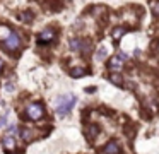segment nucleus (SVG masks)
<instances>
[{"instance_id":"nucleus-14","label":"nucleus","mask_w":159,"mask_h":154,"mask_svg":"<svg viewBox=\"0 0 159 154\" xmlns=\"http://www.w3.org/2000/svg\"><path fill=\"white\" fill-rule=\"evenodd\" d=\"M21 137L24 139V140H31L33 139V130H29V128H22L21 130Z\"/></svg>"},{"instance_id":"nucleus-8","label":"nucleus","mask_w":159,"mask_h":154,"mask_svg":"<svg viewBox=\"0 0 159 154\" xmlns=\"http://www.w3.org/2000/svg\"><path fill=\"white\" fill-rule=\"evenodd\" d=\"M14 147H16L14 137H12V135H7V137L4 139V149H5V151H14Z\"/></svg>"},{"instance_id":"nucleus-6","label":"nucleus","mask_w":159,"mask_h":154,"mask_svg":"<svg viewBox=\"0 0 159 154\" xmlns=\"http://www.w3.org/2000/svg\"><path fill=\"white\" fill-rule=\"evenodd\" d=\"M55 36H57L55 29L48 27V29H45V31L39 33V36H38V41H39V43H51L53 39H55Z\"/></svg>"},{"instance_id":"nucleus-20","label":"nucleus","mask_w":159,"mask_h":154,"mask_svg":"<svg viewBox=\"0 0 159 154\" xmlns=\"http://www.w3.org/2000/svg\"><path fill=\"white\" fill-rule=\"evenodd\" d=\"M7 117H9V113H4V115L0 117V127H5V123H7Z\"/></svg>"},{"instance_id":"nucleus-4","label":"nucleus","mask_w":159,"mask_h":154,"mask_svg":"<svg viewBox=\"0 0 159 154\" xmlns=\"http://www.w3.org/2000/svg\"><path fill=\"white\" fill-rule=\"evenodd\" d=\"M70 50L87 53V52L91 50V43L89 41H84V39H79V38H74V39H70Z\"/></svg>"},{"instance_id":"nucleus-15","label":"nucleus","mask_w":159,"mask_h":154,"mask_svg":"<svg viewBox=\"0 0 159 154\" xmlns=\"http://www.w3.org/2000/svg\"><path fill=\"white\" fill-rule=\"evenodd\" d=\"M106 55H108V50H106L104 46H101L99 50H98V53H96V58H98V60H103Z\"/></svg>"},{"instance_id":"nucleus-7","label":"nucleus","mask_w":159,"mask_h":154,"mask_svg":"<svg viewBox=\"0 0 159 154\" xmlns=\"http://www.w3.org/2000/svg\"><path fill=\"white\" fill-rule=\"evenodd\" d=\"M104 154H120V146L117 140H110L104 146Z\"/></svg>"},{"instance_id":"nucleus-23","label":"nucleus","mask_w":159,"mask_h":154,"mask_svg":"<svg viewBox=\"0 0 159 154\" xmlns=\"http://www.w3.org/2000/svg\"><path fill=\"white\" fill-rule=\"evenodd\" d=\"M157 52H159V41H157Z\"/></svg>"},{"instance_id":"nucleus-22","label":"nucleus","mask_w":159,"mask_h":154,"mask_svg":"<svg viewBox=\"0 0 159 154\" xmlns=\"http://www.w3.org/2000/svg\"><path fill=\"white\" fill-rule=\"evenodd\" d=\"M2 65H4V64H2V60H0V70H2Z\"/></svg>"},{"instance_id":"nucleus-1","label":"nucleus","mask_w":159,"mask_h":154,"mask_svg":"<svg viewBox=\"0 0 159 154\" xmlns=\"http://www.w3.org/2000/svg\"><path fill=\"white\" fill-rule=\"evenodd\" d=\"M75 96L74 94H64V96H58L57 98V101H55V110H57V113H58L60 117H65L67 113L74 108L75 105Z\"/></svg>"},{"instance_id":"nucleus-13","label":"nucleus","mask_w":159,"mask_h":154,"mask_svg":"<svg viewBox=\"0 0 159 154\" xmlns=\"http://www.w3.org/2000/svg\"><path fill=\"white\" fill-rule=\"evenodd\" d=\"M110 80H111L113 84H117V86H122L123 84V79H122V75H120V74H111V75H110Z\"/></svg>"},{"instance_id":"nucleus-18","label":"nucleus","mask_w":159,"mask_h":154,"mask_svg":"<svg viewBox=\"0 0 159 154\" xmlns=\"http://www.w3.org/2000/svg\"><path fill=\"white\" fill-rule=\"evenodd\" d=\"M31 16H33L31 12H24V14H21V19H22V21H27V22H29L33 19Z\"/></svg>"},{"instance_id":"nucleus-5","label":"nucleus","mask_w":159,"mask_h":154,"mask_svg":"<svg viewBox=\"0 0 159 154\" xmlns=\"http://www.w3.org/2000/svg\"><path fill=\"white\" fill-rule=\"evenodd\" d=\"M125 62H127V55L123 53V52H120L118 55H115V57L110 60V64H108V65H110V69H111V70H120Z\"/></svg>"},{"instance_id":"nucleus-2","label":"nucleus","mask_w":159,"mask_h":154,"mask_svg":"<svg viewBox=\"0 0 159 154\" xmlns=\"http://www.w3.org/2000/svg\"><path fill=\"white\" fill-rule=\"evenodd\" d=\"M43 115H45V108H43L41 103H31V105L26 108V117L29 118V120H33V122L39 120Z\"/></svg>"},{"instance_id":"nucleus-10","label":"nucleus","mask_w":159,"mask_h":154,"mask_svg":"<svg viewBox=\"0 0 159 154\" xmlns=\"http://www.w3.org/2000/svg\"><path fill=\"white\" fill-rule=\"evenodd\" d=\"M98 132H99L98 125H89V128L86 130V135H87V139H94L98 135Z\"/></svg>"},{"instance_id":"nucleus-9","label":"nucleus","mask_w":159,"mask_h":154,"mask_svg":"<svg viewBox=\"0 0 159 154\" xmlns=\"http://www.w3.org/2000/svg\"><path fill=\"white\" fill-rule=\"evenodd\" d=\"M11 34H12V29L9 26H0V41H2V43L5 41Z\"/></svg>"},{"instance_id":"nucleus-16","label":"nucleus","mask_w":159,"mask_h":154,"mask_svg":"<svg viewBox=\"0 0 159 154\" xmlns=\"http://www.w3.org/2000/svg\"><path fill=\"white\" fill-rule=\"evenodd\" d=\"M14 89H16V82H14V80H7L5 82V91L7 93H12Z\"/></svg>"},{"instance_id":"nucleus-17","label":"nucleus","mask_w":159,"mask_h":154,"mask_svg":"<svg viewBox=\"0 0 159 154\" xmlns=\"http://www.w3.org/2000/svg\"><path fill=\"white\" fill-rule=\"evenodd\" d=\"M125 134H127L128 137H133V135H135V125H128V127L125 128Z\"/></svg>"},{"instance_id":"nucleus-19","label":"nucleus","mask_w":159,"mask_h":154,"mask_svg":"<svg viewBox=\"0 0 159 154\" xmlns=\"http://www.w3.org/2000/svg\"><path fill=\"white\" fill-rule=\"evenodd\" d=\"M152 14H154L156 17H159V2L152 4Z\"/></svg>"},{"instance_id":"nucleus-12","label":"nucleus","mask_w":159,"mask_h":154,"mask_svg":"<svg viewBox=\"0 0 159 154\" xmlns=\"http://www.w3.org/2000/svg\"><path fill=\"white\" fill-rule=\"evenodd\" d=\"M86 74H87V70H86V69H80V67L72 69V72H70V75H72V77H75V79H77V77H82V75H86Z\"/></svg>"},{"instance_id":"nucleus-11","label":"nucleus","mask_w":159,"mask_h":154,"mask_svg":"<svg viewBox=\"0 0 159 154\" xmlns=\"http://www.w3.org/2000/svg\"><path fill=\"white\" fill-rule=\"evenodd\" d=\"M125 33H127V29H125V27H115V29H113V39H115V41H118V39H120Z\"/></svg>"},{"instance_id":"nucleus-3","label":"nucleus","mask_w":159,"mask_h":154,"mask_svg":"<svg viewBox=\"0 0 159 154\" xmlns=\"http://www.w3.org/2000/svg\"><path fill=\"white\" fill-rule=\"evenodd\" d=\"M4 48L7 52H17L21 48V39H19V34L16 31H12V34L4 41Z\"/></svg>"},{"instance_id":"nucleus-21","label":"nucleus","mask_w":159,"mask_h":154,"mask_svg":"<svg viewBox=\"0 0 159 154\" xmlns=\"http://www.w3.org/2000/svg\"><path fill=\"white\" fill-rule=\"evenodd\" d=\"M16 134H17V127L16 125H11L9 130H7V135H16Z\"/></svg>"}]
</instances>
